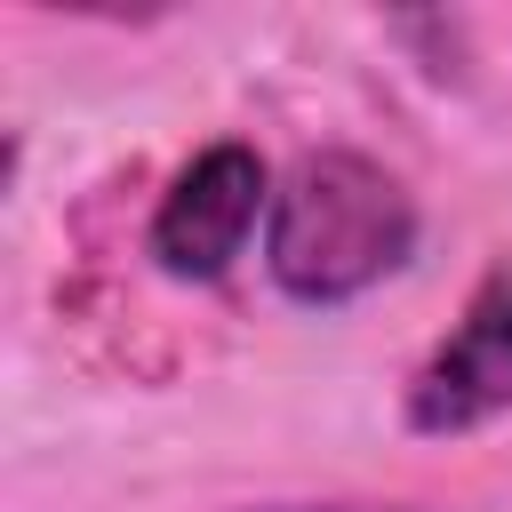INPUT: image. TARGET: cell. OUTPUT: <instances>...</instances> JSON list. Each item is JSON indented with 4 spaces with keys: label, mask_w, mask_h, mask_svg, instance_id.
<instances>
[{
    "label": "cell",
    "mask_w": 512,
    "mask_h": 512,
    "mask_svg": "<svg viewBox=\"0 0 512 512\" xmlns=\"http://www.w3.org/2000/svg\"><path fill=\"white\" fill-rule=\"evenodd\" d=\"M416 256V200L408 184L368 152H304L272 184L264 216V272L288 304H352L384 288Z\"/></svg>",
    "instance_id": "1"
},
{
    "label": "cell",
    "mask_w": 512,
    "mask_h": 512,
    "mask_svg": "<svg viewBox=\"0 0 512 512\" xmlns=\"http://www.w3.org/2000/svg\"><path fill=\"white\" fill-rule=\"evenodd\" d=\"M256 216H272V168L256 160V144H232L224 136V144H208V152H192L176 168V184L152 208L144 248H152V264L168 280L208 288V280H224L240 264Z\"/></svg>",
    "instance_id": "2"
},
{
    "label": "cell",
    "mask_w": 512,
    "mask_h": 512,
    "mask_svg": "<svg viewBox=\"0 0 512 512\" xmlns=\"http://www.w3.org/2000/svg\"><path fill=\"white\" fill-rule=\"evenodd\" d=\"M496 416H512V264H496L464 296L456 328L408 376V432L448 440V432H480Z\"/></svg>",
    "instance_id": "3"
},
{
    "label": "cell",
    "mask_w": 512,
    "mask_h": 512,
    "mask_svg": "<svg viewBox=\"0 0 512 512\" xmlns=\"http://www.w3.org/2000/svg\"><path fill=\"white\" fill-rule=\"evenodd\" d=\"M264 512H368V504H264Z\"/></svg>",
    "instance_id": "4"
}]
</instances>
